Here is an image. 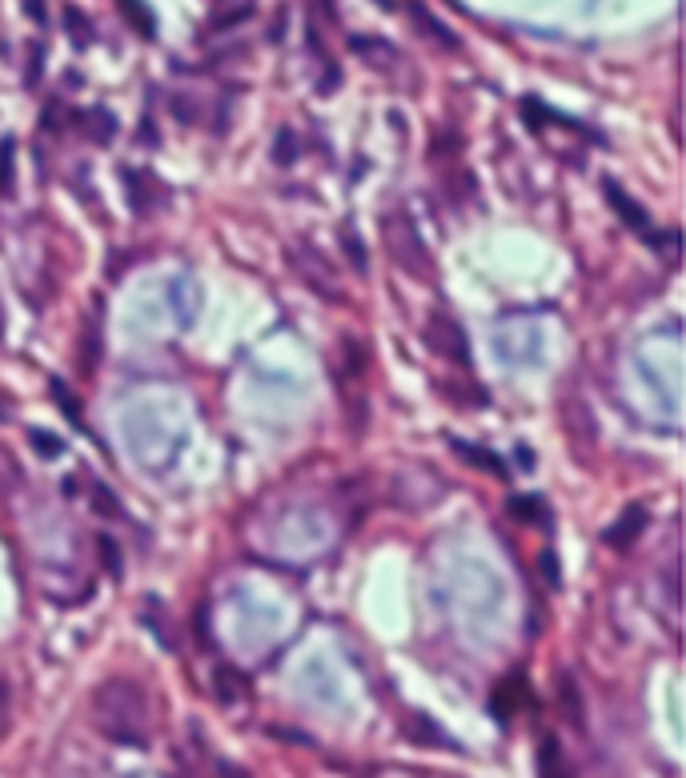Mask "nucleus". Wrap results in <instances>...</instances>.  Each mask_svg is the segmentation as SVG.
Segmentation results:
<instances>
[{
	"instance_id": "dca6fc26",
	"label": "nucleus",
	"mask_w": 686,
	"mask_h": 778,
	"mask_svg": "<svg viewBox=\"0 0 686 778\" xmlns=\"http://www.w3.org/2000/svg\"><path fill=\"white\" fill-rule=\"evenodd\" d=\"M539 778H571L566 755H562L559 738H554V735H546L539 743Z\"/></svg>"
},
{
	"instance_id": "2f4dec72",
	"label": "nucleus",
	"mask_w": 686,
	"mask_h": 778,
	"mask_svg": "<svg viewBox=\"0 0 686 778\" xmlns=\"http://www.w3.org/2000/svg\"><path fill=\"white\" fill-rule=\"evenodd\" d=\"M9 418V406H4V398H0V421Z\"/></svg>"
},
{
	"instance_id": "393cba45",
	"label": "nucleus",
	"mask_w": 686,
	"mask_h": 778,
	"mask_svg": "<svg viewBox=\"0 0 686 778\" xmlns=\"http://www.w3.org/2000/svg\"><path fill=\"white\" fill-rule=\"evenodd\" d=\"M646 242L658 245L666 262H678V233H675V229H666V233H646Z\"/></svg>"
},
{
	"instance_id": "f257e3e1",
	"label": "nucleus",
	"mask_w": 686,
	"mask_h": 778,
	"mask_svg": "<svg viewBox=\"0 0 686 778\" xmlns=\"http://www.w3.org/2000/svg\"><path fill=\"white\" fill-rule=\"evenodd\" d=\"M93 723L96 730L109 738V743H121V747H149V730H153V710H149L145 686L125 678V674H113L93 690Z\"/></svg>"
},
{
	"instance_id": "a211bd4d",
	"label": "nucleus",
	"mask_w": 686,
	"mask_h": 778,
	"mask_svg": "<svg viewBox=\"0 0 686 778\" xmlns=\"http://www.w3.org/2000/svg\"><path fill=\"white\" fill-rule=\"evenodd\" d=\"M406 730H410V738H413V743H422V747H454V743L446 738L442 726L430 723V718H422V715H410Z\"/></svg>"
},
{
	"instance_id": "6ab92c4d",
	"label": "nucleus",
	"mask_w": 686,
	"mask_h": 778,
	"mask_svg": "<svg viewBox=\"0 0 686 778\" xmlns=\"http://www.w3.org/2000/svg\"><path fill=\"white\" fill-rule=\"evenodd\" d=\"M341 245H346L349 265H354L358 274H370V253H366V245H361V237H358L354 225H341Z\"/></svg>"
},
{
	"instance_id": "4468645a",
	"label": "nucleus",
	"mask_w": 686,
	"mask_h": 778,
	"mask_svg": "<svg viewBox=\"0 0 686 778\" xmlns=\"http://www.w3.org/2000/svg\"><path fill=\"white\" fill-rule=\"evenodd\" d=\"M522 703H530V686L522 674H510L506 683H498L494 695H490V710H494L498 718H510Z\"/></svg>"
},
{
	"instance_id": "7ed1b4c3",
	"label": "nucleus",
	"mask_w": 686,
	"mask_h": 778,
	"mask_svg": "<svg viewBox=\"0 0 686 778\" xmlns=\"http://www.w3.org/2000/svg\"><path fill=\"white\" fill-rule=\"evenodd\" d=\"M289 265H294V274L301 277V285H309L321 301H346V289H341L338 274H334V265L314 249V245H294L289 249Z\"/></svg>"
},
{
	"instance_id": "5701e85b",
	"label": "nucleus",
	"mask_w": 686,
	"mask_h": 778,
	"mask_svg": "<svg viewBox=\"0 0 686 778\" xmlns=\"http://www.w3.org/2000/svg\"><path fill=\"white\" fill-rule=\"evenodd\" d=\"M294 157H297L294 129H281V133H277V141H274V161H277V165H294Z\"/></svg>"
},
{
	"instance_id": "a878e982",
	"label": "nucleus",
	"mask_w": 686,
	"mask_h": 778,
	"mask_svg": "<svg viewBox=\"0 0 686 778\" xmlns=\"http://www.w3.org/2000/svg\"><path fill=\"white\" fill-rule=\"evenodd\" d=\"M96 550H101V562L109 566V574L121 579V550H116L113 538H96Z\"/></svg>"
},
{
	"instance_id": "0eeeda50",
	"label": "nucleus",
	"mask_w": 686,
	"mask_h": 778,
	"mask_svg": "<svg viewBox=\"0 0 686 778\" xmlns=\"http://www.w3.org/2000/svg\"><path fill=\"white\" fill-rule=\"evenodd\" d=\"M121 181H125V193H129V205L133 213H153L165 201V193L157 190V181L149 177V173H137V168H121Z\"/></svg>"
},
{
	"instance_id": "9d476101",
	"label": "nucleus",
	"mask_w": 686,
	"mask_h": 778,
	"mask_svg": "<svg viewBox=\"0 0 686 778\" xmlns=\"http://www.w3.org/2000/svg\"><path fill=\"white\" fill-rule=\"evenodd\" d=\"M406 12H410L413 29L422 32V37H430L433 44H442L446 53H458V49H462V41H458V37H454V29H446V24L438 21V17H433V12L426 9V4H418V0H410V4H406Z\"/></svg>"
},
{
	"instance_id": "f3484780",
	"label": "nucleus",
	"mask_w": 686,
	"mask_h": 778,
	"mask_svg": "<svg viewBox=\"0 0 686 778\" xmlns=\"http://www.w3.org/2000/svg\"><path fill=\"white\" fill-rule=\"evenodd\" d=\"M510 518L526 522V526H550L546 502L534 498V494H514V498H510Z\"/></svg>"
},
{
	"instance_id": "4be33fe9",
	"label": "nucleus",
	"mask_w": 686,
	"mask_h": 778,
	"mask_svg": "<svg viewBox=\"0 0 686 778\" xmlns=\"http://www.w3.org/2000/svg\"><path fill=\"white\" fill-rule=\"evenodd\" d=\"M49 389H53V398H57V406H61L64 418L73 421V426H81V421H85V418H81V401L69 393V386H64L61 378H53V381H49Z\"/></svg>"
},
{
	"instance_id": "aec40b11",
	"label": "nucleus",
	"mask_w": 686,
	"mask_h": 778,
	"mask_svg": "<svg viewBox=\"0 0 686 778\" xmlns=\"http://www.w3.org/2000/svg\"><path fill=\"white\" fill-rule=\"evenodd\" d=\"M12 177H17V141H0V197L12 193Z\"/></svg>"
},
{
	"instance_id": "9b49d317",
	"label": "nucleus",
	"mask_w": 686,
	"mask_h": 778,
	"mask_svg": "<svg viewBox=\"0 0 686 778\" xmlns=\"http://www.w3.org/2000/svg\"><path fill=\"white\" fill-rule=\"evenodd\" d=\"M101 349H105V334H101V297H93V309H89L85 329H81V366H85V373H96Z\"/></svg>"
},
{
	"instance_id": "cd10ccee",
	"label": "nucleus",
	"mask_w": 686,
	"mask_h": 778,
	"mask_svg": "<svg viewBox=\"0 0 686 778\" xmlns=\"http://www.w3.org/2000/svg\"><path fill=\"white\" fill-rule=\"evenodd\" d=\"M542 579H546V586H562V574H559V562H554V554H542Z\"/></svg>"
},
{
	"instance_id": "ddd939ff",
	"label": "nucleus",
	"mask_w": 686,
	"mask_h": 778,
	"mask_svg": "<svg viewBox=\"0 0 686 778\" xmlns=\"http://www.w3.org/2000/svg\"><path fill=\"white\" fill-rule=\"evenodd\" d=\"M602 190H606V201H611V209L623 217L626 225H631L634 233H651V213L638 205V201L631 197V193H623L614 181H602Z\"/></svg>"
},
{
	"instance_id": "39448f33",
	"label": "nucleus",
	"mask_w": 686,
	"mask_h": 778,
	"mask_svg": "<svg viewBox=\"0 0 686 778\" xmlns=\"http://www.w3.org/2000/svg\"><path fill=\"white\" fill-rule=\"evenodd\" d=\"M646 522H651V514H646L643 505H626L623 514H618L611 526L602 530V542H606L611 550H631L634 542L646 534Z\"/></svg>"
},
{
	"instance_id": "412c9836",
	"label": "nucleus",
	"mask_w": 686,
	"mask_h": 778,
	"mask_svg": "<svg viewBox=\"0 0 686 778\" xmlns=\"http://www.w3.org/2000/svg\"><path fill=\"white\" fill-rule=\"evenodd\" d=\"M89 494H93V505H96V514H101V518H113V522H116V518H125V510H121V502H116V494L109 490L105 482H93V485H89Z\"/></svg>"
},
{
	"instance_id": "6e6552de",
	"label": "nucleus",
	"mask_w": 686,
	"mask_h": 778,
	"mask_svg": "<svg viewBox=\"0 0 686 778\" xmlns=\"http://www.w3.org/2000/svg\"><path fill=\"white\" fill-rule=\"evenodd\" d=\"M450 450H454L458 462L470 465V470H482V473H490V478H498V482H510L506 462H502V458H498L494 450H487V446H478V442H462V438H458V442L450 446Z\"/></svg>"
},
{
	"instance_id": "20e7f679",
	"label": "nucleus",
	"mask_w": 686,
	"mask_h": 778,
	"mask_svg": "<svg viewBox=\"0 0 686 778\" xmlns=\"http://www.w3.org/2000/svg\"><path fill=\"white\" fill-rule=\"evenodd\" d=\"M422 341L430 354H438V358L458 361V366H470V337H465V329L458 326L454 317L430 314V321H426V329H422Z\"/></svg>"
},
{
	"instance_id": "1a4fd4ad",
	"label": "nucleus",
	"mask_w": 686,
	"mask_h": 778,
	"mask_svg": "<svg viewBox=\"0 0 686 778\" xmlns=\"http://www.w3.org/2000/svg\"><path fill=\"white\" fill-rule=\"evenodd\" d=\"M254 695V686H249V678H245V670H237V666H213V698L222 706H237L245 703V698Z\"/></svg>"
},
{
	"instance_id": "c85d7f7f",
	"label": "nucleus",
	"mask_w": 686,
	"mask_h": 778,
	"mask_svg": "<svg viewBox=\"0 0 686 778\" xmlns=\"http://www.w3.org/2000/svg\"><path fill=\"white\" fill-rule=\"evenodd\" d=\"M24 12H29L32 24H44L49 21V9H44V0H24Z\"/></svg>"
},
{
	"instance_id": "b1692460",
	"label": "nucleus",
	"mask_w": 686,
	"mask_h": 778,
	"mask_svg": "<svg viewBox=\"0 0 686 778\" xmlns=\"http://www.w3.org/2000/svg\"><path fill=\"white\" fill-rule=\"evenodd\" d=\"M29 442H32V446H37V453H41V458H61V453H64L61 438H53V433L29 430Z\"/></svg>"
},
{
	"instance_id": "473e14b6",
	"label": "nucleus",
	"mask_w": 686,
	"mask_h": 778,
	"mask_svg": "<svg viewBox=\"0 0 686 778\" xmlns=\"http://www.w3.org/2000/svg\"><path fill=\"white\" fill-rule=\"evenodd\" d=\"M378 4H381V9H398V4H393V0H378Z\"/></svg>"
},
{
	"instance_id": "f8f14e48",
	"label": "nucleus",
	"mask_w": 686,
	"mask_h": 778,
	"mask_svg": "<svg viewBox=\"0 0 686 778\" xmlns=\"http://www.w3.org/2000/svg\"><path fill=\"white\" fill-rule=\"evenodd\" d=\"M349 49L370 64V69H378V73H390V69H398V64H401V53L393 49V44L381 41V37H354Z\"/></svg>"
},
{
	"instance_id": "f03ea898",
	"label": "nucleus",
	"mask_w": 686,
	"mask_h": 778,
	"mask_svg": "<svg viewBox=\"0 0 686 778\" xmlns=\"http://www.w3.org/2000/svg\"><path fill=\"white\" fill-rule=\"evenodd\" d=\"M381 242H386V253H390V262L398 265L401 274L418 277V281H430L433 277V262H430V249H426V237L406 209H390L386 217H381Z\"/></svg>"
},
{
	"instance_id": "c756f323",
	"label": "nucleus",
	"mask_w": 686,
	"mask_h": 778,
	"mask_svg": "<svg viewBox=\"0 0 686 778\" xmlns=\"http://www.w3.org/2000/svg\"><path fill=\"white\" fill-rule=\"evenodd\" d=\"M4 726H9V690L0 686V735H4Z\"/></svg>"
},
{
	"instance_id": "7c9ffc66",
	"label": "nucleus",
	"mask_w": 686,
	"mask_h": 778,
	"mask_svg": "<svg viewBox=\"0 0 686 778\" xmlns=\"http://www.w3.org/2000/svg\"><path fill=\"white\" fill-rule=\"evenodd\" d=\"M217 775H222V778H249V775H245V770L229 767V762H217Z\"/></svg>"
},
{
	"instance_id": "2eb2a0df",
	"label": "nucleus",
	"mask_w": 686,
	"mask_h": 778,
	"mask_svg": "<svg viewBox=\"0 0 686 778\" xmlns=\"http://www.w3.org/2000/svg\"><path fill=\"white\" fill-rule=\"evenodd\" d=\"M76 125H81V133H85L93 145H109V141L116 137V116L109 113V109H85V113H76Z\"/></svg>"
},
{
	"instance_id": "bb28decb",
	"label": "nucleus",
	"mask_w": 686,
	"mask_h": 778,
	"mask_svg": "<svg viewBox=\"0 0 686 778\" xmlns=\"http://www.w3.org/2000/svg\"><path fill=\"white\" fill-rule=\"evenodd\" d=\"M64 24H69V37H73L76 44H89V41H93V32H89V21H85V17H81L76 9L64 12Z\"/></svg>"
},
{
	"instance_id": "423d86ee",
	"label": "nucleus",
	"mask_w": 686,
	"mask_h": 778,
	"mask_svg": "<svg viewBox=\"0 0 686 778\" xmlns=\"http://www.w3.org/2000/svg\"><path fill=\"white\" fill-rule=\"evenodd\" d=\"M554 698H559V715L566 718L574 730H582V726H586V698H582V686H579V678H574V670H559V678H554Z\"/></svg>"
}]
</instances>
